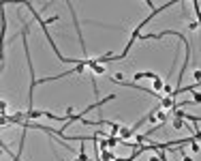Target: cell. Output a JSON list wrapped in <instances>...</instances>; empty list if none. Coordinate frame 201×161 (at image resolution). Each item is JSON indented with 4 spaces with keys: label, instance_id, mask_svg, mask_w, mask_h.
<instances>
[{
    "label": "cell",
    "instance_id": "obj_1",
    "mask_svg": "<svg viewBox=\"0 0 201 161\" xmlns=\"http://www.w3.org/2000/svg\"><path fill=\"white\" fill-rule=\"evenodd\" d=\"M137 80H158V75L156 73H152V71H139V73H135L133 75V82H137Z\"/></svg>",
    "mask_w": 201,
    "mask_h": 161
},
{
    "label": "cell",
    "instance_id": "obj_2",
    "mask_svg": "<svg viewBox=\"0 0 201 161\" xmlns=\"http://www.w3.org/2000/svg\"><path fill=\"white\" fill-rule=\"evenodd\" d=\"M131 135H133V129H131V127H122V129H120V140H122V142H126Z\"/></svg>",
    "mask_w": 201,
    "mask_h": 161
},
{
    "label": "cell",
    "instance_id": "obj_3",
    "mask_svg": "<svg viewBox=\"0 0 201 161\" xmlns=\"http://www.w3.org/2000/svg\"><path fill=\"white\" fill-rule=\"evenodd\" d=\"M165 88V82L158 77V80H154V93H158V90H163Z\"/></svg>",
    "mask_w": 201,
    "mask_h": 161
},
{
    "label": "cell",
    "instance_id": "obj_4",
    "mask_svg": "<svg viewBox=\"0 0 201 161\" xmlns=\"http://www.w3.org/2000/svg\"><path fill=\"white\" fill-rule=\"evenodd\" d=\"M156 120H158V123H165V120H167V114H165L163 110H158V112H156Z\"/></svg>",
    "mask_w": 201,
    "mask_h": 161
},
{
    "label": "cell",
    "instance_id": "obj_5",
    "mask_svg": "<svg viewBox=\"0 0 201 161\" xmlns=\"http://www.w3.org/2000/svg\"><path fill=\"white\" fill-rule=\"evenodd\" d=\"M184 125H186L184 118H175V120H173V127H175V129H184Z\"/></svg>",
    "mask_w": 201,
    "mask_h": 161
},
{
    "label": "cell",
    "instance_id": "obj_6",
    "mask_svg": "<svg viewBox=\"0 0 201 161\" xmlns=\"http://www.w3.org/2000/svg\"><path fill=\"white\" fill-rule=\"evenodd\" d=\"M190 148H193V153H199V150H201V148H199V144H195V142L190 144Z\"/></svg>",
    "mask_w": 201,
    "mask_h": 161
},
{
    "label": "cell",
    "instance_id": "obj_7",
    "mask_svg": "<svg viewBox=\"0 0 201 161\" xmlns=\"http://www.w3.org/2000/svg\"><path fill=\"white\" fill-rule=\"evenodd\" d=\"M195 103H201V93H195V99H193Z\"/></svg>",
    "mask_w": 201,
    "mask_h": 161
},
{
    "label": "cell",
    "instance_id": "obj_8",
    "mask_svg": "<svg viewBox=\"0 0 201 161\" xmlns=\"http://www.w3.org/2000/svg\"><path fill=\"white\" fill-rule=\"evenodd\" d=\"M113 161H126V159H122V157H116V159H113Z\"/></svg>",
    "mask_w": 201,
    "mask_h": 161
},
{
    "label": "cell",
    "instance_id": "obj_9",
    "mask_svg": "<svg viewBox=\"0 0 201 161\" xmlns=\"http://www.w3.org/2000/svg\"><path fill=\"white\" fill-rule=\"evenodd\" d=\"M184 161H193V157H186V155H184Z\"/></svg>",
    "mask_w": 201,
    "mask_h": 161
}]
</instances>
